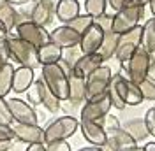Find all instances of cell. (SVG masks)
I'll use <instances>...</instances> for the list:
<instances>
[{
    "label": "cell",
    "instance_id": "cell-39",
    "mask_svg": "<svg viewBox=\"0 0 155 151\" xmlns=\"http://www.w3.org/2000/svg\"><path fill=\"white\" fill-rule=\"evenodd\" d=\"M7 58H9V53H7V46H5V39L0 40V69L7 63Z\"/></svg>",
    "mask_w": 155,
    "mask_h": 151
},
{
    "label": "cell",
    "instance_id": "cell-45",
    "mask_svg": "<svg viewBox=\"0 0 155 151\" xmlns=\"http://www.w3.org/2000/svg\"><path fill=\"white\" fill-rule=\"evenodd\" d=\"M141 151H155V142H146L141 148Z\"/></svg>",
    "mask_w": 155,
    "mask_h": 151
},
{
    "label": "cell",
    "instance_id": "cell-18",
    "mask_svg": "<svg viewBox=\"0 0 155 151\" xmlns=\"http://www.w3.org/2000/svg\"><path fill=\"white\" fill-rule=\"evenodd\" d=\"M81 133L92 146H104L106 144V130L97 121H81Z\"/></svg>",
    "mask_w": 155,
    "mask_h": 151
},
{
    "label": "cell",
    "instance_id": "cell-4",
    "mask_svg": "<svg viewBox=\"0 0 155 151\" xmlns=\"http://www.w3.org/2000/svg\"><path fill=\"white\" fill-rule=\"evenodd\" d=\"M79 128V121L74 116H62L57 118L44 128V144L53 141H67L71 135H74Z\"/></svg>",
    "mask_w": 155,
    "mask_h": 151
},
{
    "label": "cell",
    "instance_id": "cell-32",
    "mask_svg": "<svg viewBox=\"0 0 155 151\" xmlns=\"http://www.w3.org/2000/svg\"><path fill=\"white\" fill-rule=\"evenodd\" d=\"M137 86H139V90H141L145 100H155V83L152 81V79L146 77L145 81H141Z\"/></svg>",
    "mask_w": 155,
    "mask_h": 151
},
{
    "label": "cell",
    "instance_id": "cell-16",
    "mask_svg": "<svg viewBox=\"0 0 155 151\" xmlns=\"http://www.w3.org/2000/svg\"><path fill=\"white\" fill-rule=\"evenodd\" d=\"M102 39H104V32L101 27H97L95 23L90 27V28L81 35V40H79V49L83 51V55H92V53H97L99 47L102 44Z\"/></svg>",
    "mask_w": 155,
    "mask_h": 151
},
{
    "label": "cell",
    "instance_id": "cell-37",
    "mask_svg": "<svg viewBox=\"0 0 155 151\" xmlns=\"http://www.w3.org/2000/svg\"><path fill=\"white\" fill-rule=\"evenodd\" d=\"M46 151H72L67 141H53L46 144Z\"/></svg>",
    "mask_w": 155,
    "mask_h": 151
},
{
    "label": "cell",
    "instance_id": "cell-41",
    "mask_svg": "<svg viewBox=\"0 0 155 151\" xmlns=\"http://www.w3.org/2000/svg\"><path fill=\"white\" fill-rule=\"evenodd\" d=\"M27 151H46V144H28Z\"/></svg>",
    "mask_w": 155,
    "mask_h": 151
},
{
    "label": "cell",
    "instance_id": "cell-52",
    "mask_svg": "<svg viewBox=\"0 0 155 151\" xmlns=\"http://www.w3.org/2000/svg\"><path fill=\"white\" fill-rule=\"evenodd\" d=\"M0 2H7V0H0Z\"/></svg>",
    "mask_w": 155,
    "mask_h": 151
},
{
    "label": "cell",
    "instance_id": "cell-28",
    "mask_svg": "<svg viewBox=\"0 0 155 151\" xmlns=\"http://www.w3.org/2000/svg\"><path fill=\"white\" fill-rule=\"evenodd\" d=\"M12 76H14V67L12 63H5L0 69V98H5L12 90Z\"/></svg>",
    "mask_w": 155,
    "mask_h": 151
},
{
    "label": "cell",
    "instance_id": "cell-38",
    "mask_svg": "<svg viewBox=\"0 0 155 151\" xmlns=\"http://www.w3.org/2000/svg\"><path fill=\"white\" fill-rule=\"evenodd\" d=\"M12 139H14L12 128L9 125H2L0 123V141H12Z\"/></svg>",
    "mask_w": 155,
    "mask_h": 151
},
{
    "label": "cell",
    "instance_id": "cell-34",
    "mask_svg": "<svg viewBox=\"0 0 155 151\" xmlns=\"http://www.w3.org/2000/svg\"><path fill=\"white\" fill-rule=\"evenodd\" d=\"M94 23H95L97 27H101L102 32H109V30L113 28V14L104 12V14H101V16L94 18Z\"/></svg>",
    "mask_w": 155,
    "mask_h": 151
},
{
    "label": "cell",
    "instance_id": "cell-21",
    "mask_svg": "<svg viewBox=\"0 0 155 151\" xmlns=\"http://www.w3.org/2000/svg\"><path fill=\"white\" fill-rule=\"evenodd\" d=\"M81 11L79 0H58L55 5V18L62 21L64 25H67L71 19H74Z\"/></svg>",
    "mask_w": 155,
    "mask_h": 151
},
{
    "label": "cell",
    "instance_id": "cell-7",
    "mask_svg": "<svg viewBox=\"0 0 155 151\" xmlns=\"http://www.w3.org/2000/svg\"><path fill=\"white\" fill-rule=\"evenodd\" d=\"M141 34H143V27L137 25L132 30H129L125 34H122L118 37V46H116L115 58L120 63H125L129 58L134 55V51L141 46Z\"/></svg>",
    "mask_w": 155,
    "mask_h": 151
},
{
    "label": "cell",
    "instance_id": "cell-46",
    "mask_svg": "<svg viewBox=\"0 0 155 151\" xmlns=\"http://www.w3.org/2000/svg\"><path fill=\"white\" fill-rule=\"evenodd\" d=\"M7 35H9V32H7V30L4 28V25L0 23V40H2V39H5Z\"/></svg>",
    "mask_w": 155,
    "mask_h": 151
},
{
    "label": "cell",
    "instance_id": "cell-44",
    "mask_svg": "<svg viewBox=\"0 0 155 151\" xmlns=\"http://www.w3.org/2000/svg\"><path fill=\"white\" fill-rule=\"evenodd\" d=\"M7 2L16 7V5H25V4H28V2H32V0H7Z\"/></svg>",
    "mask_w": 155,
    "mask_h": 151
},
{
    "label": "cell",
    "instance_id": "cell-25",
    "mask_svg": "<svg viewBox=\"0 0 155 151\" xmlns=\"http://www.w3.org/2000/svg\"><path fill=\"white\" fill-rule=\"evenodd\" d=\"M124 130H125L136 142L143 141L146 139L150 132H148V128H146V123H145V118H134V120H129V121L122 127Z\"/></svg>",
    "mask_w": 155,
    "mask_h": 151
},
{
    "label": "cell",
    "instance_id": "cell-22",
    "mask_svg": "<svg viewBox=\"0 0 155 151\" xmlns=\"http://www.w3.org/2000/svg\"><path fill=\"white\" fill-rule=\"evenodd\" d=\"M62 55H64V49L60 46H57L55 42L49 40L48 44L41 46L37 49V58L41 65H51V63H58L62 60Z\"/></svg>",
    "mask_w": 155,
    "mask_h": 151
},
{
    "label": "cell",
    "instance_id": "cell-50",
    "mask_svg": "<svg viewBox=\"0 0 155 151\" xmlns=\"http://www.w3.org/2000/svg\"><path fill=\"white\" fill-rule=\"evenodd\" d=\"M139 4L145 7V5H148V4H150V0H139Z\"/></svg>",
    "mask_w": 155,
    "mask_h": 151
},
{
    "label": "cell",
    "instance_id": "cell-54",
    "mask_svg": "<svg viewBox=\"0 0 155 151\" xmlns=\"http://www.w3.org/2000/svg\"><path fill=\"white\" fill-rule=\"evenodd\" d=\"M153 55H155V53H153Z\"/></svg>",
    "mask_w": 155,
    "mask_h": 151
},
{
    "label": "cell",
    "instance_id": "cell-14",
    "mask_svg": "<svg viewBox=\"0 0 155 151\" xmlns=\"http://www.w3.org/2000/svg\"><path fill=\"white\" fill-rule=\"evenodd\" d=\"M49 39H51V42H55L62 49H67V47L79 46L81 35L76 30L71 28L69 25H62V27H57L53 32H49Z\"/></svg>",
    "mask_w": 155,
    "mask_h": 151
},
{
    "label": "cell",
    "instance_id": "cell-8",
    "mask_svg": "<svg viewBox=\"0 0 155 151\" xmlns=\"http://www.w3.org/2000/svg\"><path fill=\"white\" fill-rule=\"evenodd\" d=\"M111 85L115 86L116 93L120 95V98L125 102V105H139L145 100L139 86L129 81V77H125V76L115 74L111 77Z\"/></svg>",
    "mask_w": 155,
    "mask_h": 151
},
{
    "label": "cell",
    "instance_id": "cell-2",
    "mask_svg": "<svg viewBox=\"0 0 155 151\" xmlns=\"http://www.w3.org/2000/svg\"><path fill=\"white\" fill-rule=\"evenodd\" d=\"M41 77L46 83V86L57 95L62 102L69 98V76L64 72V69L58 65V63L42 65Z\"/></svg>",
    "mask_w": 155,
    "mask_h": 151
},
{
    "label": "cell",
    "instance_id": "cell-5",
    "mask_svg": "<svg viewBox=\"0 0 155 151\" xmlns=\"http://www.w3.org/2000/svg\"><path fill=\"white\" fill-rule=\"evenodd\" d=\"M113 72L107 65H101L87 77V100H94L107 93ZM85 100V102H87Z\"/></svg>",
    "mask_w": 155,
    "mask_h": 151
},
{
    "label": "cell",
    "instance_id": "cell-17",
    "mask_svg": "<svg viewBox=\"0 0 155 151\" xmlns=\"http://www.w3.org/2000/svg\"><path fill=\"white\" fill-rule=\"evenodd\" d=\"M101 65H104V60L99 53H92V55H81V58L78 60L74 67H72V74L78 77L87 79L88 76L94 70H97Z\"/></svg>",
    "mask_w": 155,
    "mask_h": 151
},
{
    "label": "cell",
    "instance_id": "cell-51",
    "mask_svg": "<svg viewBox=\"0 0 155 151\" xmlns=\"http://www.w3.org/2000/svg\"><path fill=\"white\" fill-rule=\"evenodd\" d=\"M125 151H141V148H137V146H136V148H132V149H125Z\"/></svg>",
    "mask_w": 155,
    "mask_h": 151
},
{
    "label": "cell",
    "instance_id": "cell-35",
    "mask_svg": "<svg viewBox=\"0 0 155 151\" xmlns=\"http://www.w3.org/2000/svg\"><path fill=\"white\" fill-rule=\"evenodd\" d=\"M25 93H27V98H28V104L30 105H39V104H41V93H39L37 81H34V85L30 86Z\"/></svg>",
    "mask_w": 155,
    "mask_h": 151
},
{
    "label": "cell",
    "instance_id": "cell-9",
    "mask_svg": "<svg viewBox=\"0 0 155 151\" xmlns=\"http://www.w3.org/2000/svg\"><path fill=\"white\" fill-rule=\"evenodd\" d=\"M16 35L19 39H23L25 42L32 44L34 47H37V49L51 40L48 30L41 25H35L34 21H23V23L16 25Z\"/></svg>",
    "mask_w": 155,
    "mask_h": 151
},
{
    "label": "cell",
    "instance_id": "cell-26",
    "mask_svg": "<svg viewBox=\"0 0 155 151\" xmlns=\"http://www.w3.org/2000/svg\"><path fill=\"white\" fill-rule=\"evenodd\" d=\"M118 34H115L113 30H109V32H104V39H102V44H101V47H99V55L102 56V60L106 62V60H109V58L115 56L116 53V46H118Z\"/></svg>",
    "mask_w": 155,
    "mask_h": 151
},
{
    "label": "cell",
    "instance_id": "cell-15",
    "mask_svg": "<svg viewBox=\"0 0 155 151\" xmlns=\"http://www.w3.org/2000/svg\"><path fill=\"white\" fill-rule=\"evenodd\" d=\"M106 144L115 151H125V149H132L137 146V142L129 135V133L118 127V128H111L106 132Z\"/></svg>",
    "mask_w": 155,
    "mask_h": 151
},
{
    "label": "cell",
    "instance_id": "cell-27",
    "mask_svg": "<svg viewBox=\"0 0 155 151\" xmlns=\"http://www.w3.org/2000/svg\"><path fill=\"white\" fill-rule=\"evenodd\" d=\"M141 46L148 53H155V18L146 19L143 25V34H141Z\"/></svg>",
    "mask_w": 155,
    "mask_h": 151
},
{
    "label": "cell",
    "instance_id": "cell-19",
    "mask_svg": "<svg viewBox=\"0 0 155 151\" xmlns=\"http://www.w3.org/2000/svg\"><path fill=\"white\" fill-rule=\"evenodd\" d=\"M85 100H87V79L71 74L69 76V98H67V102L72 107H76V105L83 104Z\"/></svg>",
    "mask_w": 155,
    "mask_h": 151
},
{
    "label": "cell",
    "instance_id": "cell-31",
    "mask_svg": "<svg viewBox=\"0 0 155 151\" xmlns=\"http://www.w3.org/2000/svg\"><path fill=\"white\" fill-rule=\"evenodd\" d=\"M83 55V51L79 49V46H74V47H67V49H64V55H62V62L69 67V69H72L74 63H76L78 60L81 58Z\"/></svg>",
    "mask_w": 155,
    "mask_h": 151
},
{
    "label": "cell",
    "instance_id": "cell-53",
    "mask_svg": "<svg viewBox=\"0 0 155 151\" xmlns=\"http://www.w3.org/2000/svg\"><path fill=\"white\" fill-rule=\"evenodd\" d=\"M7 151H11V149H7Z\"/></svg>",
    "mask_w": 155,
    "mask_h": 151
},
{
    "label": "cell",
    "instance_id": "cell-24",
    "mask_svg": "<svg viewBox=\"0 0 155 151\" xmlns=\"http://www.w3.org/2000/svg\"><path fill=\"white\" fill-rule=\"evenodd\" d=\"M0 23L9 34L18 25V9L9 2H0Z\"/></svg>",
    "mask_w": 155,
    "mask_h": 151
},
{
    "label": "cell",
    "instance_id": "cell-29",
    "mask_svg": "<svg viewBox=\"0 0 155 151\" xmlns=\"http://www.w3.org/2000/svg\"><path fill=\"white\" fill-rule=\"evenodd\" d=\"M67 25L72 30H76L79 35H83V34H85V32H87L92 25H94V18H92L90 14H78L76 18L71 19Z\"/></svg>",
    "mask_w": 155,
    "mask_h": 151
},
{
    "label": "cell",
    "instance_id": "cell-11",
    "mask_svg": "<svg viewBox=\"0 0 155 151\" xmlns=\"http://www.w3.org/2000/svg\"><path fill=\"white\" fill-rule=\"evenodd\" d=\"M14 139L25 142V144H44V128L39 125H30V123H12L11 125Z\"/></svg>",
    "mask_w": 155,
    "mask_h": 151
},
{
    "label": "cell",
    "instance_id": "cell-49",
    "mask_svg": "<svg viewBox=\"0 0 155 151\" xmlns=\"http://www.w3.org/2000/svg\"><path fill=\"white\" fill-rule=\"evenodd\" d=\"M101 148H102V151H115V149H111V148H109L107 144H104V146H101Z\"/></svg>",
    "mask_w": 155,
    "mask_h": 151
},
{
    "label": "cell",
    "instance_id": "cell-3",
    "mask_svg": "<svg viewBox=\"0 0 155 151\" xmlns=\"http://www.w3.org/2000/svg\"><path fill=\"white\" fill-rule=\"evenodd\" d=\"M150 63H152V53H148L143 46H139L134 51V55L122 65L125 69L129 81H132L134 85H139L141 81H145L148 77Z\"/></svg>",
    "mask_w": 155,
    "mask_h": 151
},
{
    "label": "cell",
    "instance_id": "cell-33",
    "mask_svg": "<svg viewBox=\"0 0 155 151\" xmlns=\"http://www.w3.org/2000/svg\"><path fill=\"white\" fill-rule=\"evenodd\" d=\"M0 123L2 125H9V127L14 123L11 109H9V104H7L5 98H0Z\"/></svg>",
    "mask_w": 155,
    "mask_h": 151
},
{
    "label": "cell",
    "instance_id": "cell-13",
    "mask_svg": "<svg viewBox=\"0 0 155 151\" xmlns=\"http://www.w3.org/2000/svg\"><path fill=\"white\" fill-rule=\"evenodd\" d=\"M55 5H57V2H53V0H39V2H34L30 21H34L35 25H41V27L46 28L49 23L53 21V18H55Z\"/></svg>",
    "mask_w": 155,
    "mask_h": 151
},
{
    "label": "cell",
    "instance_id": "cell-10",
    "mask_svg": "<svg viewBox=\"0 0 155 151\" xmlns=\"http://www.w3.org/2000/svg\"><path fill=\"white\" fill-rule=\"evenodd\" d=\"M111 100H109V95H102L99 98H94V100H87L85 105L81 107V113H79V118L81 121H99L101 118H104L106 114H109V109H111Z\"/></svg>",
    "mask_w": 155,
    "mask_h": 151
},
{
    "label": "cell",
    "instance_id": "cell-23",
    "mask_svg": "<svg viewBox=\"0 0 155 151\" xmlns=\"http://www.w3.org/2000/svg\"><path fill=\"white\" fill-rule=\"evenodd\" d=\"M35 81H37V85H39L41 105H44L49 113H58V111L62 109V100H60L57 95H55L48 86H46V83L42 81V77H41V79H35Z\"/></svg>",
    "mask_w": 155,
    "mask_h": 151
},
{
    "label": "cell",
    "instance_id": "cell-36",
    "mask_svg": "<svg viewBox=\"0 0 155 151\" xmlns=\"http://www.w3.org/2000/svg\"><path fill=\"white\" fill-rule=\"evenodd\" d=\"M145 123H146V128H148L150 135H153V137H155V107H152V109H148V111H146Z\"/></svg>",
    "mask_w": 155,
    "mask_h": 151
},
{
    "label": "cell",
    "instance_id": "cell-43",
    "mask_svg": "<svg viewBox=\"0 0 155 151\" xmlns=\"http://www.w3.org/2000/svg\"><path fill=\"white\" fill-rule=\"evenodd\" d=\"M14 141V139H12ZM12 141H0V151H7L12 146Z\"/></svg>",
    "mask_w": 155,
    "mask_h": 151
},
{
    "label": "cell",
    "instance_id": "cell-6",
    "mask_svg": "<svg viewBox=\"0 0 155 151\" xmlns=\"http://www.w3.org/2000/svg\"><path fill=\"white\" fill-rule=\"evenodd\" d=\"M145 14V7H122L113 14V32L122 35L134 27L139 25V21L143 19Z\"/></svg>",
    "mask_w": 155,
    "mask_h": 151
},
{
    "label": "cell",
    "instance_id": "cell-20",
    "mask_svg": "<svg viewBox=\"0 0 155 151\" xmlns=\"http://www.w3.org/2000/svg\"><path fill=\"white\" fill-rule=\"evenodd\" d=\"M34 81H35L34 69L19 65L18 69H14V76H12V92H14V93H25L30 86L34 85Z\"/></svg>",
    "mask_w": 155,
    "mask_h": 151
},
{
    "label": "cell",
    "instance_id": "cell-42",
    "mask_svg": "<svg viewBox=\"0 0 155 151\" xmlns=\"http://www.w3.org/2000/svg\"><path fill=\"white\" fill-rule=\"evenodd\" d=\"M148 79H152L155 83V60H152L150 63V69H148Z\"/></svg>",
    "mask_w": 155,
    "mask_h": 151
},
{
    "label": "cell",
    "instance_id": "cell-30",
    "mask_svg": "<svg viewBox=\"0 0 155 151\" xmlns=\"http://www.w3.org/2000/svg\"><path fill=\"white\" fill-rule=\"evenodd\" d=\"M83 7H85V14H90L92 18H97V16L106 12L107 0H85Z\"/></svg>",
    "mask_w": 155,
    "mask_h": 151
},
{
    "label": "cell",
    "instance_id": "cell-40",
    "mask_svg": "<svg viewBox=\"0 0 155 151\" xmlns=\"http://www.w3.org/2000/svg\"><path fill=\"white\" fill-rule=\"evenodd\" d=\"M124 4H125V0H107V5L115 11V12L122 9V7H124Z\"/></svg>",
    "mask_w": 155,
    "mask_h": 151
},
{
    "label": "cell",
    "instance_id": "cell-48",
    "mask_svg": "<svg viewBox=\"0 0 155 151\" xmlns=\"http://www.w3.org/2000/svg\"><path fill=\"white\" fill-rule=\"evenodd\" d=\"M150 11H152V14H153V18H155V0H150Z\"/></svg>",
    "mask_w": 155,
    "mask_h": 151
},
{
    "label": "cell",
    "instance_id": "cell-47",
    "mask_svg": "<svg viewBox=\"0 0 155 151\" xmlns=\"http://www.w3.org/2000/svg\"><path fill=\"white\" fill-rule=\"evenodd\" d=\"M78 151H102V148L101 146H90V148H81Z\"/></svg>",
    "mask_w": 155,
    "mask_h": 151
},
{
    "label": "cell",
    "instance_id": "cell-12",
    "mask_svg": "<svg viewBox=\"0 0 155 151\" xmlns=\"http://www.w3.org/2000/svg\"><path fill=\"white\" fill-rule=\"evenodd\" d=\"M9 104V109H11V114H12V120L16 123H30V125H39V118H37V113L35 109L21 100V98H9L7 100Z\"/></svg>",
    "mask_w": 155,
    "mask_h": 151
},
{
    "label": "cell",
    "instance_id": "cell-1",
    "mask_svg": "<svg viewBox=\"0 0 155 151\" xmlns=\"http://www.w3.org/2000/svg\"><path fill=\"white\" fill-rule=\"evenodd\" d=\"M5 46H7V53L9 56L23 67H30V69H37L39 63L37 58V47H34L32 44L25 42L23 39H19L18 35H7L5 37Z\"/></svg>",
    "mask_w": 155,
    "mask_h": 151
}]
</instances>
